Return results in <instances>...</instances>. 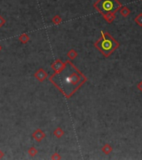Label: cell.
I'll list each match as a JSON object with an SVG mask.
<instances>
[{"instance_id": "6", "label": "cell", "mask_w": 142, "mask_h": 160, "mask_svg": "<svg viewBox=\"0 0 142 160\" xmlns=\"http://www.w3.org/2000/svg\"><path fill=\"white\" fill-rule=\"evenodd\" d=\"M0 49H1V48H0Z\"/></svg>"}, {"instance_id": "5", "label": "cell", "mask_w": 142, "mask_h": 160, "mask_svg": "<svg viewBox=\"0 0 142 160\" xmlns=\"http://www.w3.org/2000/svg\"><path fill=\"white\" fill-rule=\"evenodd\" d=\"M135 21L138 23L140 25H142V14H141L139 15L138 17L135 19Z\"/></svg>"}, {"instance_id": "1", "label": "cell", "mask_w": 142, "mask_h": 160, "mask_svg": "<svg viewBox=\"0 0 142 160\" xmlns=\"http://www.w3.org/2000/svg\"><path fill=\"white\" fill-rule=\"evenodd\" d=\"M52 83H54L66 95H71L82 83V77L71 64L55 76Z\"/></svg>"}, {"instance_id": "2", "label": "cell", "mask_w": 142, "mask_h": 160, "mask_svg": "<svg viewBox=\"0 0 142 160\" xmlns=\"http://www.w3.org/2000/svg\"><path fill=\"white\" fill-rule=\"evenodd\" d=\"M101 38L96 44V46L104 55L108 56L117 48L118 44L108 34L101 32Z\"/></svg>"}, {"instance_id": "3", "label": "cell", "mask_w": 142, "mask_h": 160, "mask_svg": "<svg viewBox=\"0 0 142 160\" xmlns=\"http://www.w3.org/2000/svg\"><path fill=\"white\" fill-rule=\"evenodd\" d=\"M94 6L101 14H109L117 11L120 7V4L117 0H98Z\"/></svg>"}, {"instance_id": "4", "label": "cell", "mask_w": 142, "mask_h": 160, "mask_svg": "<svg viewBox=\"0 0 142 160\" xmlns=\"http://www.w3.org/2000/svg\"><path fill=\"white\" fill-rule=\"evenodd\" d=\"M129 13H130L129 9L126 7L123 8L121 9V11H120V14L122 15H124V16H127V15L129 14Z\"/></svg>"}]
</instances>
